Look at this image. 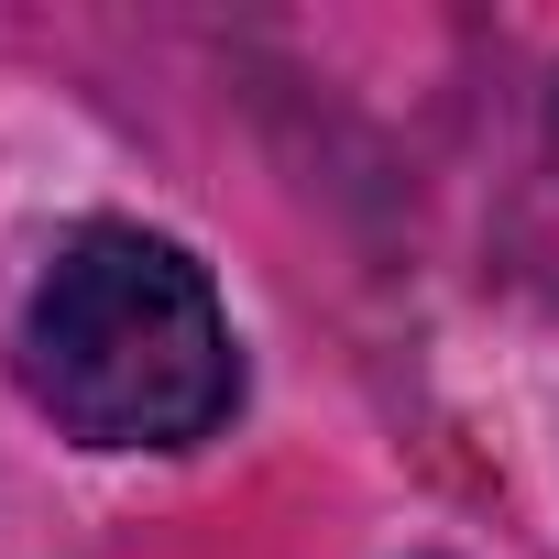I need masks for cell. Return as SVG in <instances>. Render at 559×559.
<instances>
[{"label":"cell","mask_w":559,"mask_h":559,"mask_svg":"<svg viewBox=\"0 0 559 559\" xmlns=\"http://www.w3.org/2000/svg\"><path fill=\"white\" fill-rule=\"evenodd\" d=\"M23 395L88 450H198L241 406L230 308L165 230L88 219L23 308Z\"/></svg>","instance_id":"obj_1"},{"label":"cell","mask_w":559,"mask_h":559,"mask_svg":"<svg viewBox=\"0 0 559 559\" xmlns=\"http://www.w3.org/2000/svg\"><path fill=\"white\" fill-rule=\"evenodd\" d=\"M548 143H559V99H548Z\"/></svg>","instance_id":"obj_2"}]
</instances>
